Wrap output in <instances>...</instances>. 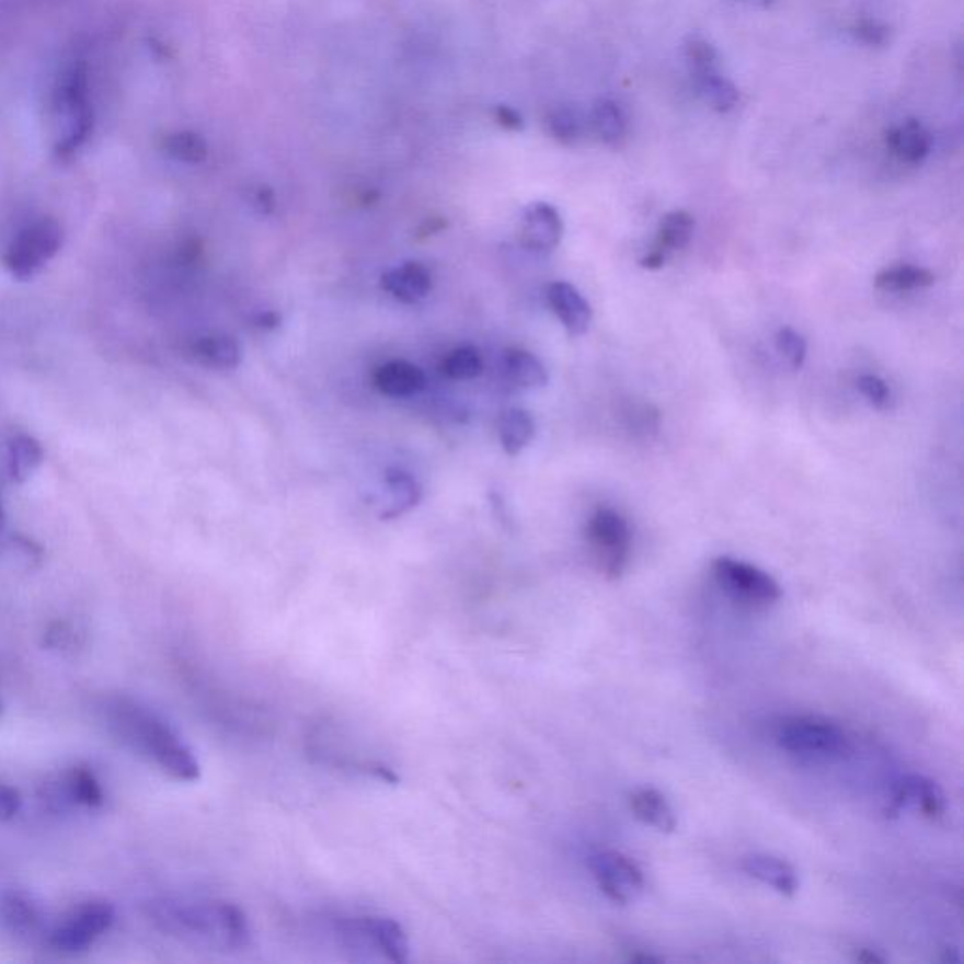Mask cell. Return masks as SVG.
I'll list each match as a JSON object with an SVG mask.
<instances>
[{
  "mask_svg": "<svg viewBox=\"0 0 964 964\" xmlns=\"http://www.w3.org/2000/svg\"><path fill=\"white\" fill-rule=\"evenodd\" d=\"M148 916L159 931L187 944L215 951H240L251 944L248 916L219 898H154L148 904Z\"/></svg>",
  "mask_w": 964,
  "mask_h": 964,
  "instance_id": "6da1fadb",
  "label": "cell"
},
{
  "mask_svg": "<svg viewBox=\"0 0 964 964\" xmlns=\"http://www.w3.org/2000/svg\"><path fill=\"white\" fill-rule=\"evenodd\" d=\"M106 722L120 743L148 757L168 777L177 782H196L200 778V764L195 751L183 743L167 720L148 707L125 697L114 699L106 704Z\"/></svg>",
  "mask_w": 964,
  "mask_h": 964,
  "instance_id": "7a4b0ae2",
  "label": "cell"
},
{
  "mask_svg": "<svg viewBox=\"0 0 964 964\" xmlns=\"http://www.w3.org/2000/svg\"><path fill=\"white\" fill-rule=\"evenodd\" d=\"M93 104L89 101L88 70L74 65L60 76L51 96L55 153L70 159L93 133Z\"/></svg>",
  "mask_w": 964,
  "mask_h": 964,
  "instance_id": "3957f363",
  "label": "cell"
},
{
  "mask_svg": "<svg viewBox=\"0 0 964 964\" xmlns=\"http://www.w3.org/2000/svg\"><path fill=\"white\" fill-rule=\"evenodd\" d=\"M332 934L342 948L376 955L390 963H408L409 938L402 925L385 916H348L332 921Z\"/></svg>",
  "mask_w": 964,
  "mask_h": 964,
  "instance_id": "277c9868",
  "label": "cell"
},
{
  "mask_svg": "<svg viewBox=\"0 0 964 964\" xmlns=\"http://www.w3.org/2000/svg\"><path fill=\"white\" fill-rule=\"evenodd\" d=\"M777 743L791 756L804 759H840L850 751V737L835 722L817 716H795L777 727Z\"/></svg>",
  "mask_w": 964,
  "mask_h": 964,
  "instance_id": "5b68a950",
  "label": "cell"
},
{
  "mask_svg": "<svg viewBox=\"0 0 964 964\" xmlns=\"http://www.w3.org/2000/svg\"><path fill=\"white\" fill-rule=\"evenodd\" d=\"M586 537L602 575L610 581L622 578L630 565L633 547L630 523L618 510L602 507L589 518Z\"/></svg>",
  "mask_w": 964,
  "mask_h": 964,
  "instance_id": "8992f818",
  "label": "cell"
},
{
  "mask_svg": "<svg viewBox=\"0 0 964 964\" xmlns=\"http://www.w3.org/2000/svg\"><path fill=\"white\" fill-rule=\"evenodd\" d=\"M114 921L115 908L107 900L81 903L47 932V944L57 953L76 955L104 937Z\"/></svg>",
  "mask_w": 964,
  "mask_h": 964,
  "instance_id": "52a82bcc",
  "label": "cell"
},
{
  "mask_svg": "<svg viewBox=\"0 0 964 964\" xmlns=\"http://www.w3.org/2000/svg\"><path fill=\"white\" fill-rule=\"evenodd\" d=\"M60 243L62 230L59 222L41 219L15 236L4 255V266L18 279H31L59 253Z\"/></svg>",
  "mask_w": 964,
  "mask_h": 964,
  "instance_id": "ba28073f",
  "label": "cell"
},
{
  "mask_svg": "<svg viewBox=\"0 0 964 964\" xmlns=\"http://www.w3.org/2000/svg\"><path fill=\"white\" fill-rule=\"evenodd\" d=\"M712 575L720 588L746 605L767 607L782 597L780 584L769 573L751 563L727 556L718 558L712 562Z\"/></svg>",
  "mask_w": 964,
  "mask_h": 964,
  "instance_id": "9c48e42d",
  "label": "cell"
},
{
  "mask_svg": "<svg viewBox=\"0 0 964 964\" xmlns=\"http://www.w3.org/2000/svg\"><path fill=\"white\" fill-rule=\"evenodd\" d=\"M41 801L54 814H67L76 808L96 811L104 804V791L91 770L72 767L42 783Z\"/></svg>",
  "mask_w": 964,
  "mask_h": 964,
  "instance_id": "30bf717a",
  "label": "cell"
},
{
  "mask_svg": "<svg viewBox=\"0 0 964 964\" xmlns=\"http://www.w3.org/2000/svg\"><path fill=\"white\" fill-rule=\"evenodd\" d=\"M589 869L612 903L630 904L644 891L643 871L620 851H599L589 858Z\"/></svg>",
  "mask_w": 964,
  "mask_h": 964,
  "instance_id": "8fae6325",
  "label": "cell"
},
{
  "mask_svg": "<svg viewBox=\"0 0 964 964\" xmlns=\"http://www.w3.org/2000/svg\"><path fill=\"white\" fill-rule=\"evenodd\" d=\"M563 221L558 209L547 202H533L524 209L520 243L537 255H549L560 245Z\"/></svg>",
  "mask_w": 964,
  "mask_h": 964,
  "instance_id": "7c38bea8",
  "label": "cell"
},
{
  "mask_svg": "<svg viewBox=\"0 0 964 964\" xmlns=\"http://www.w3.org/2000/svg\"><path fill=\"white\" fill-rule=\"evenodd\" d=\"M696 230V219L688 211L677 209L663 217L657 228L656 241L649 253L643 256L641 266L644 269H659L667 264L670 256L688 248Z\"/></svg>",
  "mask_w": 964,
  "mask_h": 964,
  "instance_id": "4fadbf2b",
  "label": "cell"
},
{
  "mask_svg": "<svg viewBox=\"0 0 964 964\" xmlns=\"http://www.w3.org/2000/svg\"><path fill=\"white\" fill-rule=\"evenodd\" d=\"M0 923L14 937H38L44 931V911L27 891H4L0 897Z\"/></svg>",
  "mask_w": 964,
  "mask_h": 964,
  "instance_id": "5bb4252c",
  "label": "cell"
},
{
  "mask_svg": "<svg viewBox=\"0 0 964 964\" xmlns=\"http://www.w3.org/2000/svg\"><path fill=\"white\" fill-rule=\"evenodd\" d=\"M547 301L552 313L562 322L563 329L573 337L586 334L592 324V308L588 301L571 283H550Z\"/></svg>",
  "mask_w": 964,
  "mask_h": 964,
  "instance_id": "9a60e30c",
  "label": "cell"
},
{
  "mask_svg": "<svg viewBox=\"0 0 964 964\" xmlns=\"http://www.w3.org/2000/svg\"><path fill=\"white\" fill-rule=\"evenodd\" d=\"M908 804L916 806L931 822H938L945 816L944 793L940 790V785L929 778L911 774L898 783L893 799V811H900Z\"/></svg>",
  "mask_w": 964,
  "mask_h": 964,
  "instance_id": "2e32d148",
  "label": "cell"
},
{
  "mask_svg": "<svg viewBox=\"0 0 964 964\" xmlns=\"http://www.w3.org/2000/svg\"><path fill=\"white\" fill-rule=\"evenodd\" d=\"M432 274L421 262H403L400 266L382 274L381 288L395 300L403 303H418L432 290Z\"/></svg>",
  "mask_w": 964,
  "mask_h": 964,
  "instance_id": "e0dca14e",
  "label": "cell"
},
{
  "mask_svg": "<svg viewBox=\"0 0 964 964\" xmlns=\"http://www.w3.org/2000/svg\"><path fill=\"white\" fill-rule=\"evenodd\" d=\"M931 148V135L919 120H903L887 133V149L903 164L918 167L929 157Z\"/></svg>",
  "mask_w": 964,
  "mask_h": 964,
  "instance_id": "ac0fdd59",
  "label": "cell"
},
{
  "mask_svg": "<svg viewBox=\"0 0 964 964\" xmlns=\"http://www.w3.org/2000/svg\"><path fill=\"white\" fill-rule=\"evenodd\" d=\"M374 385L381 394L390 398H409L418 394L426 387V376L411 362L392 360L376 369Z\"/></svg>",
  "mask_w": 964,
  "mask_h": 964,
  "instance_id": "d6986e66",
  "label": "cell"
},
{
  "mask_svg": "<svg viewBox=\"0 0 964 964\" xmlns=\"http://www.w3.org/2000/svg\"><path fill=\"white\" fill-rule=\"evenodd\" d=\"M743 869L748 876L759 880L761 884L769 885L780 895L793 897L797 893V872L783 859L767 856V853H754V856L744 859Z\"/></svg>",
  "mask_w": 964,
  "mask_h": 964,
  "instance_id": "ffe728a7",
  "label": "cell"
},
{
  "mask_svg": "<svg viewBox=\"0 0 964 964\" xmlns=\"http://www.w3.org/2000/svg\"><path fill=\"white\" fill-rule=\"evenodd\" d=\"M631 812L643 824L654 827L659 833H673L677 829V814L673 811L669 801L659 791L652 788H643L631 793Z\"/></svg>",
  "mask_w": 964,
  "mask_h": 964,
  "instance_id": "44dd1931",
  "label": "cell"
},
{
  "mask_svg": "<svg viewBox=\"0 0 964 964\" xmlns=\"http://www.w3.org/2000/svg\"><path fill=\"white\" fill-rule=\"evenodd\" d=\"M385 484L389 489V503L382 509V520H392V518L405 515L421 503V484L408 471L398 468L387 469Z\"/></svg>",
  "mask_w": 964,
  "mask_h": 964,
  "instance_id": "7402d4cb",
  "label": "cell"
},
{
  "mask_svg": "<svg viewBox=\"0 0 964 964\" xmlns=\"http://www.w3.org/2000/svg\"><path fill=\"white\" fill-rule=\"evenodd\" d=\"M240 343L230 335L215 334L198 337L191 345V356L206 368L234 369L241 362Z\"/></svg>",
  "mask_w": 964,
  "mask_h": 964,
  "instance_id": "603a6c76",
  "label": "cell"
},
{
  "mask_svg": "<svg viewBox=\"0 0 964 964\" xmlns=\"http://www.w3.org/2000/svg\"><path fill=\"white\" fill-rule=\"evenodd\" d=\"M503 371L520 389H542L549 382L542 362L523 348H509L503 353Z\"/></svg>",
  "mask_w": 964,
  "mask_h": 964,
  "instance_id": "cb8c5ba5",
  "label": "cell"
},
{
  "mask_svg": "<svg viewBox=\"0 0 964 964\" xmlns=\"http://www.w3.org/2000/svg\"><path fill=\"white\" fill-rule=\"evenodd\" d=\"M497 434L505 452L518 456L536 437V421L524 409H509L500 416Z\"/></svg>",
  "mask_w": 964,
  "mask_h": 964,
  "instance_id": "d4e9b609",
  "label": "cell"
},
{
  "mask_svg": "<svg viewBox=\"0 0 964 964\" xmlns=\"http://www.w3.org/2000/svg\"><path fill=\"white\" fill-rule=\"evenodd\" d=\"M693 81H696L697 93L701 94V99L712 110L727 114L737 106L738 99H741L738 89L735 88L733 81L722 76L720 68L693 76Z\"/></svg>",
  "mask_w": 964,
  "mask_h": 964,
  "instance_id": "484cf974",
  "label": "cell"
},
{
  "mask_svg": "<svg viewBox=\"0 0 964 964\" xmlns=\"http://www.w3.org/2000/svg\"><path fill=\"white\" fill-rule=\"evenodd\" d=\"M937 277L929 269L919 268V266H910V264H898L880 272L874 277V287L884 292H910L918 288H929L934 285Z\"/></svg>",
  "mask_w": 964,
  "mask_h": 964,
  "instance_id": "4316f807",
  "label": "cell"
},
{
  "mask_svg": "<svg viewBox=\"0 0 964 964\" xmlns=\"http://www.w3.org/2000/svg\"><path fill=\"white\" fill-rule=\"evenodd\" d=\"M44 460V449L34 437L15 436L8 445V475L14 482L27 481Z\"/></svg>",
  "mask_w": 964,
  "mask_h": 964,
  "instance_id": "83f0119b",
  "label": "cell"
},
{
  "mask_svg": "<svg viewBox=\"0 0 964 964\" xmlns=\"http://www.w3.org/2000/svg\"><path fill=\"white\" fill-rule=\"evenodd\" d=\"M592 128L602 144L618 148L628 135V120L622 107L609 99L597 101L592 112Z\"/></svg>",
  "mask_w": 964,
  "mask_h": 964,
  "instance_id": "f1b7e54d",
  "label": "cell"
},
{
  "mask_svg": "<svg viewBox=\"0 0 964 964\" xmlns=\"http://www.w3.org/2000/svg\"><path fill=\"white\" fill-rule=\"evenodd\" d=\"M547 130L554 140L563 146H575L583 138V117L575 107L560 106L547 115Z\"/></svg>",
  "mask_w": 964,
  "mask_h": 964,
  "instance_id": "f546056e",
  "label": "cell"
},
{
  "mask_svg": "<svg viewBox=\"0 0 964 964\" xmlns=\"http://www.w3.org/2000/svg\"><path fill=\"white\" fill-rule=\"evenodd\" d=\"M164 151L168 157H172L174 161L185 162V164H200L208 157V146L202 136L195 133H174V135L164 138Z\"/></svg>",
  "mask_w": 964,
  "mask_h": 964,
  "instance_id": "4dcf8cb0",
  "label": "cell"
},
{
  "mask_svg": "<svg viewBox=\"0 0 964 964\" xmlns=\"http://www.w3.org/2000/svg\"><path fill=\"white\" fill-rule=\"evenodd\" d=\"M443 374L455 381H468L481 376L484 364L475 347H458L443 360Z\"/></svg>",
  "mask_w": 964,
  "mask_h": 964,
  "instance_id": "1f68e13d",
  "label": "cell"
},
{
  "mask_svg": "<svg viewBox=\"0 0 964 964\" xmlns=\"http://www.w3.org/2000/svg\"><path fill=\"white\" fill-rule=\"evenodd\" d=\"M684 57L690 67L691 76L703 74L718 68L716 47L704 41L703 36L691 34L690 38L684 42Z\"/></svg>",
  "mask_w": 964,
  "mask_h": 964,
  "instance_id": "d6a6232c",
  "label": "cell"
},
{
  "mask_svg": "<svg viewBox=\"0 0 964 964\" xmlns=\"http://www.w3.org/2000/svg\"><path fill=\"white\" fill-rule=\"evenodd\" d=\"M777 351L791 369H801L806 360L808 345L803 335L795 330L780 329L777 334Z\"/></svg>",
  "mask_w": 964,
  "mask_h": 964,
  "instance_id": "836d02e7",
  "label": "cell"
},
{
  "mask_svg": "<svg viewBox=\"0 0 964 964\" xmlns=\"http://www.w3.org/2000/svg\"><path fill=\"white\" fill-rule=\"evenodd\" d=\"M10 556L18 560L21 565H25V570H33L42 562V549L36 542L31 541L27 537L14 536L8 542Z\"/></svg>",
  "mask_w": 964,
  "mask_h": 964,
  "instance_id": "e575fe53",
  "label": "cell"
},
{
  "mask_svg": "<svg viewBox=\"0 0 964 964\" xmlns=\"http://www.w3.org/2000/svg\"><path fill=\"white\" fill-rule=\"evenodd\" d=\"M858 389L872 408L885 409L890 405L891 392L884 379L876 376L859 377Z\"/></svg>",
  "mask_w": 964,
  "mask_h": 964,
  "instance_id": "d590c367",
  "label": "cell"
},
{
  "mask_svg": "<svg viewBox=\"0 0 964 964\" xmlns=\"http://www.w3.org/2000/svg\"><path fill=\"white\" fill-rule=\"evenodd\" d=\"M853 34L858 36V41L869 46H884L890 41V28L884 23L874 20L859 21L853 27Z\"/></svg>",
  "mask_w": 964,
  "mask_h": 964,
  "instance_id": "8d00e7d4",
  "label": "cell"
},
{
  "mask_svg": "<svg viewBox=\"0 0 964 964\" xmlns=\"http://www.w3.org/2000/svg\"><path fill=\"white\" fill-rule=\"evenodd\" d=\"M44 643L54 650H70L78 644V633L72 626L65 622H57L49 626L44 636Z\"/></svg>",
  "mask_w": 964,
  "mask_h": 964,
  "instance_id": "74e56055",
  "label": "cell"
},
{
  "mask_svg": "<svg viewBox=\"0 0 964 964\" xmlns=\"http://www.w3.org/2000/svg\"><path fill=\"white\" fill-rule=\"evenodd\" d=\"M21 811L20 791L0 782V822H10L14 819Z\"/></svg>",
  "mask_w": 964,
  "mask_h": 964,
  "instance_id": "f35d334b",
  "label": "cell"
},
{
  "mask_svg": "<svg viewBox=\"0 0 964 964\" xmlns=\"http://www.w3.org/2000/svg\"><path fill=\"white\" fill-rule=\"evenodd\" d=\"M494 119H496L500 127L509 130V133H518V130L524 128L523 115L518 114L515 107L507 106V104H500V106L494 107Z\"/></svg>",
  "mask_w": 964,
  "mask_h": 964,
  "instance_id": "ab89813d",
  "label": "cell"
},
{
  "mask_svg": "<svg viewBox=\"0 0 964 964\" xmlns=\"http://www.w3.org/2000/svg\"><path fill=\"white\" fill-rule=\"evenodd\" d=\"M251 206L261 211L262 215H269L275 208V196L269 187H259L251 195Z\"/></svg>",
  "mask_w": 964,
  "mask_h": 964,
  "instance_id": "60d3db41",
  "label": "cell"
},
{
  "mask_svg": "<svg viewBox=\"0 0 964 964\" xmlns=\"http://www.w3.org/2000/svg\"><path fill=\"white\" fill-rule=\"evenodd\" d=\"M255 324L262 330H274L282 324V317L275 311H262L255 317Z\"/></svg>",
  "mask_w": 964,
  "mask_h": 964,
  "instance_id": "b9f144b4",
  "label": "cell"
},
{
  "mask_svg": "<svg viewBox=\"0 0 964 964\" xmlns=\"http://www.w3.org/2000/svg\"><path fill=\"white\" fill-rule=\"evenodd\" d=\"M443 228H447V221H443L439 217L428 219L418 230V238H428V236L437 234V232H441Z\"/></svg>",
  "mask_w": 964,
  "mask_h": 964,
  "instance_id": "7bdbcfd3",
  "label": "cell"
},
{
  "mask_svg": "<svg viewBox=\"0 0 964 964\" xmlns=\"http://www.w3.org/2000/svg\"><path fill=\"white\" fill-rule=\"evenodd\" d=\"M856 961H859V963L874 964L884 963L885 959L882 957V955H877L876 951L863 948V950H859L858 953H856Z\"/></svg>",
  "mask_w": 964,
  "mask_h": 964,
  "instance_id": "ee69618b",
  "label": "cell"
},
{
  "mask_svg": "<svg viewBox=\"0 0 964 964\" xmlns=\"http://www.w3.org/2000/svg\"><path fill=\"white\" fill-rule=\"evenodd\" d=\"M628 959H630V961H633V963H659V961H662V959L656 957V955H650V953H639V951H633V953H631L630 957Z\"/></svg>",
  "mask_w": 964,
  "mask_h": 964,
  "instance_id": "f6af8a7d",
  "label": "cell"
},
{
  "mask_svg": "<svg viewBox=\"0 0 964 964\" xmlns=\"http://www.w3.org/2000/svg\"><path fill=\"white\" fill-rule=\"evenodd\" d=\"M744 4H750V7L757 8H767L772 4V0H741Z\"/></svg>",
  "mask_w": 964,
  "mask_h": 964,
  "instance_id": "bcb514c9",
  "label": "cell"
},
{
  "mask_svg": "<svg viewBox=\"0 0 964 964\" xmlns=\"http://www.w3.org/2000/svg\"><path fill=\"white\" fill-rule=\"evenodd\" d=\"M2 526H4V510L0 507V529H2Z\"/></svg>",
  "mask_w": 964,
  "mask_h": 964,
  "instance_id": "7dc6e473",
  "label": "cell"
},
{
  "mask_svg": "<svg viewBox=\"0 0 964 964\" xmlns=\"http://www.w3.org/2000/svg\"><path fill=\"white\" fill-rule=\"evenodd\" d=\"M2 710L4 709H2V697H0V714H2Z\"/></svg>",
  "mask_w": 964,
  "mask_h": 964,
  "instance_id": "c3c4849f",
  "label": "cell"
}]
</instances>
